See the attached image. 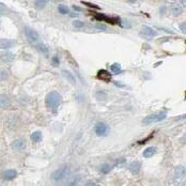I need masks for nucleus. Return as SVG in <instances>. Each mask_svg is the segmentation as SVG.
<instances>
[{
	"label": "nucleus",
	"mask_w": 186,
	"mask_h": 186,
	"mask_svg": "<svg viewBox=\"0 0 186 186\" xmlns=\"http://www.w3.org/2000/svg\"><path fill=\"white\" fill-rule=\"evenodd\" d=\"M62 73L64 74V76H65L66 78H69L70 80H71L72 82H73V84H75V77H74L73 75H72L71 73H70V72L65 71V70H63V71H62Z\"/></svg>",
	"instance_id": "26"
},
{
	"label": "nucleus",
	"mask_w": 186,
	"mask_h": 186,
	"mask_svg": "<svg viewBox=\"0 0 186 186\" xmlns=\"http://www.w3.org/2000/svg\"><path fill=\"white\" fill-rule=\"evenodd\" d=\"M110 70H111V72H113L115 74H120L121 72H122L120 64H118V63H113L112 65L110 66Z\"/></svg>",
	"instance_id": "21"
},
{
	"label": "nucleus",
	"mask_w": 186,
	"mask_h": 186,
	"mask_svg": "<svg viewBox=\"0 0 186 186\" xmlns=\"http://www.w3.org/2000/svg\"><path fill=\"white\" fill-rule=\"evenodd\" d=\"M131 186H137V185H135V184H133V185H131Z\"/></svg>",
	"instance_id": "36"
},
{
	"label": "nucleus",
	"mask_w": 186,
	"mask_h": 186,
	"mask_svg": "<svg viewBox=\"0 0 186 186\" xmlns=\"http://www.w3.org/2000/svg\"><path fill=\"white\" fill-rule=\"evenodd\" d=\"M85 186H99L95 182H92V181H89V182H87Z\"/></svg>",
	"instance_id": "31"
},
{
	"label": "nucleus",
	"mask_w": 186,
	"mask_h": 186,
	"mask_svg": "<svg viewBox=\"0 0 186 186\" xmlns=\"http://www.w3.org/2000/svg\"><path fill=\"white\" fill-rule=\"evenodd\" d=\"M37 48L40 51H43V53H47L48 51V49L46 48V46L43 45V44H39V45H37Z\"/></svg>",
	"instance_id": "28"
},
{
	"label": "nucleus",
	"mask_w": 186,
	"mask_h": 186,
	"mask_svg": "<svg viewBox=\"0 0 186 186\" xmlns=\"http://www.w3.org/2000/svg\"><path fill=\"white\" fill-rule=\"evenodd\" d=\"M140 169H141L140 162H133V163H131L130 166H128V170H130L133 174H138L139 172H140Z\"/></svg>",
	"instance_id": "12"
},
{
	"label": "nucleus",
	"mask_w": 186,
	"mask_h": 186,
	"mask_svg": "<svg viewBox=\"0 0 186 186\" xmlns=\"http://www.w3.org/2000/svg\"><path fill=\"white\" fill-rule=\"evenodd\" d=\"M110 170H111V167H110V165H108V164H104L101 166V171H102L103 173H108Z\"/></svg>",
	"instance_id": "25"
},
{
	"label": "nucleus",
	"mask_w": 186,
	"mask_h": 186,
	"mask_svg": "<svg viewBox=\"0 0 186 186\" xmlns=\"http://www.w3.org/2000/svg\"><path fill=\"white\" fill-rule=\"evenodd\" d=\"M2 11H6V7L2 3H0V12H2Z\"/></svg>",
	"instance_id": "34"
},
{
	"label": "nucleus",
	"mask_w": 186,
	"mask_h": 186,
	"mask_svg": "<svg viewBox=\"0 0 186 186\" xmlns=\"http://www.w3.org/2000/svg\"><path fill=\"white\" fill-rule=\"evenodd\" d=\"M180 29H181V31H182L183 33H185V34H186V22L181 23V24H180Z\"/></svg>",
	"instance_id": "29"
},
{
	"label": "nucleus",
	"mask_w": 186,
	"mask_h": 186,
	"mask_svg": "<svg viewBox=\"0 0 186 186\" xmlns=\"http://www.w3.org/2000/svg\"><path fill=\"white\" fill-rule=\"evenodd\" d=\"M181 4H183L184 7H186V0H182V1H181Z\"/></svg>",
	"instance_id": "35"
},
{
	"label": "nucleus",
	"mask_w": 186,
	"mask_h": 186,
	"mask_svg": "<svg viewBox=\"0 0 186 186\" xmlns=\"http://www.w3.org/2000/svg\"><path fill=\"white\" fill-rule=\"evenodd\" d=\"M95 18L96 19H100V20H107V22H110L111 24H116V19H112V18H109V17H106L104 15H96L95 16Z\"/></svg>",
	"instance_id": "24"
},
{
	"label": "nucleus",
	"mask_w": 186,
	"mask_h": 186,
	"mask_svg": "<svg viewBox=\"0 0 186 186\" xmlns=\"http://www.w3.org/2000/svg\"><path fill=\"white\" fill-rule=\"evenodd\" d=\"M9 78V72L6 69H0V81H4Z\"/></svg>",
	"instance_id": "19"
},
{
	"label": "nucleus",
	"mask_w": 186,
	"mask_h": 186,
	"mask_svg": "<svg viewBox=\"0 0 186 186\" xmlns=\"http://www.w3.org/2000/svg\"><path fill=\"white\" fill-rule=\"evenodd\" d=\"M69 173H70L69 167L66 166V165H63V166L59 167L58 169L53 172V174H51V179L54 181H56V182H58V181H61V180H63L64 178L68 177Z\"/></svg>",
	"instance_id": "3"
},
{
	"label": "nucleus",
	"mask_w": 186,
	"mask_h": 186,
	"mask_svg": "<svg viewBox=\"0 0 186 186\" xmlns=\"http://www.w3.org/2000/svg\"><path fill=\"white\" fill-rule=\"evenodd\" d=\"M156 151H157V149L155 148V147H149V148H147L143 151V156L146 157V158L152 157L155 153H156Z\"/></svg>",
	"instance_id": "16"
},
{
	"label": "nucleus",
	"mask_w": 186,
	"mask_h": 186,
	"mask_svg": "<svg viewBox=\"0 0 186 186\" xmlns=\"http://www.w3.org/2000/svg\"><path fill=\"white\" fill-rule=\"evenodd\" d=\"M166 11H167V8L165 7V6H163V7L161 8V9H159V12H161L162 15H164L165 13H166Z\"/></svg>",
	"instance_id": "32"
},
{
	"label": "nucleus",
	"mask_w": 186,
	"mask_h": 186,
	"mask_svg": "<svg viewBox=\"0 0 186 186\" xmlns=\"http://www.w3.org/2000/svg\"><path fill=\"white\" fill-rule=\"evenodd\" d=\"M165 118H166V112H156L144 118L142 120V123L144 125H149V124H152L155 122H159V121L164 120Z\"/></svg>",
	"instance_id": "4"
},
{
	"label": "nucleus",
	"mask_w": 186,
	"mask_h": 186,
	"mask_svg": "<svg viewBox=\"0 0 186 186\" xmlns=\"http://www.w3.org/2000/svg\"><path fill=\"white\" fill-rule=\"evenodd\" d=\"M13 45H14V43H13L12 41H10V40H4V39L0 40V48H1V49L11 48Z\"/></svg>",
	"instance_id": "17"
},
{
	"label": "nucleus",
	"mask_w": 186,
	"mask_h": 186,
	"mask_svg": "<svg viewBox=\"0 0 186 186\" xmlns=\"http://www.w3.org/2000/svg\"><path fill=\"white\" fill-rule=\"evenodd\" d=\"M58 11L61 13V14L65 15L69 13V8L66 6H64V4H59L58 6Z\"/></svg>",
	"instance_id": "22"
},
{
	"label": "nucleus",
	"mask_w": 186,
	"mask_h": 186,
	"mask_svg": "<svg viewBox=\"0 0 186 186\" xmlns=\"http://www.w3.org/2000/svg\"><path fill=\"white\" fill-rule=\"evenodd\" d=\"M171 11L174 16H179L183 13V7L180 3H173L171 6Z\"/></svg>",
	"instance_id": "14"
},
{
	"label": "nucleus",
	"mask_w": 186,
	"mask_h": 186,
	"mask_svg": "<svg viewBox=\"0 0 186 186\" xmlns=\"http://www.w3.org/2000/svg\"><path fill=\"white\" fill-rule=\"evenodd\" d=\"M73 26L75 28H82L85 26V24L82 22H80V20H74L73 22Z\"/></svg>",
	"instance_id": "27"
},
{
	"label": "nucleus",
	"mask_w": 186,
	"mask_h": 186,
	"mask_svg": "<svg viewBox=\"0 0 186 186\" xmlns=\"http://www.w3.org/2000/svg\"><path fill=\"white\" fill-rule=\"evenodd\" d=\"M30 138H31V140L33 141V142H39V141L42 139V133L41 132H33L32 134H31V136H30Z\"/></svg>",
	"instance_id": "18"
},
{
	"label": "nucleus",
	"mask_w": 186,
	"mask_h": 186,
	"mask_svg": "<svg viewBox=\"0 0 186 186\" xmlns=\"http://www.w3.org/2000/svg\"><path fill=\"white\" fill-rule=\"evenodd\" d=\"M95 97H96V100H99V101H105L107 99V94H106L104 91H97L95 93Z\"/></svg>",
	"instance_id": "20"
},
{
	"label": "nucleus",
	"mask_w": 186,
	"mask_h": 186,
	"mask_svg": "<svg viewBox=\"0 0 186 186\" xmlns=\"http://www.w3.org/2000/svg\"><path fill=\"white\" fill-rule=\"evenodd\" d=\"M140 34L142 35V37H144V38L151 39V38L155 37V35L157 34V32H156V31H155V30L153 29V28L148 27V26H143V27H142V29H141Z\"/></svg>",
	"instance_id": "7"
},
{
	"label": "nucleus",
	"mask_w": 186,
	"mask_h": 186,
	"mask_svg": "<svg viewBox=\"0 0 186 186\" xmlns=\"http://www.w3.org/2000/svg\"><path fill=\"white\" fill-rule=\"evenodd\" d=\"M9 105H10L9 97H8L7 95H3V94L0 95V108H2V109H6V108Z\"/></svg>",
	"instance_id": "15"
},
{
	"label": "nucleus",
	"mask_w": 186,
	"mask_h": 186,
	"mask_svg": "<svg viewBox=\"0 0 186 186\" xmlns=\"http://www.w3.org/2000/svg\"><path fill=\"white\" fill-rule=\"evenodd\" d=\"M173 177L175 185L184 184V182L186 181V167L183 165H179V166L175 167Z\"/></svg>",
	"instance_id": "2"
},
{
	"label": "nucleus",
	"mask_w": 186,
	"mask_h": 186,
	"mask_svg": "<svg viewBox=\"0 0 186 186\" xmlns=\"http://www.w3.org/2000/svg\"><path fill=\"white\" fill-rule=\"evenodd\" d=\"M11 147L13 150H16V151H24L26 149V141L23 139H16L11 143Z\"/></svg>",
	"instance_id": "8"
},
{
	"label": "nucleus",
	"mask_w": 186,
	"mask_h": 186,
	"mask_svg": "<svg viewBox=\"0 0 186 186\" xmlns=\"http://www.w3.org/2000/svg\"><path fill=\"white\" fill-rule=\"evenodd\" d=\"M94 132L97 136H106L109 133V126L104 122H99L94 125Z\"/></svg>",
	"instance_id": "5"
},
{
	"label": "nucleus",
	"mask_w": 186,
	"mask_h": 186,
	"mask_svg": "<svg viewBox=\"0 0 186 186\" xmlns=\"http://www.w3.org/2000/svg\"><path fill=\"white\" fill-rule=\"evenodd\" d=\"M0 59H1L3 62H11L14 60V55L11 53V51H4V53L1 54V56H0Z\"/></svg>",
	"instance_id": "13"
},
{
	"label": "nucleus",
	"mask_w": 186,
	"mask_h": 186,
	"mask_svg": "<svg viewBox=\"0 0 186 186\" xmlns=\"http://www.w3.org/2000/svg\"><path fill=\"white\" fill-rule=\"evenodd\" d=\"M84 4H88V6H89V7H91V8H95V9H99V7H97V6H95V4L88 3V2H84Z\"/></svg>",
	"instance_id": "33"
},
{
	"label": "nucleus",
	"mask_w": 186,
	"mask_h": 186,
	"mask_svg": "<svg viewBox=\"0 0 186 186\" xmlns=\"http://www.w3.org/2000/svg\"><path fill=\"white\" fill-rule=\"evenodd\" d=\"M95 27H96L97 29H101V30H106V26H105V25L96 24V25H95Z\"/></svg>",
	"instance_id": "30"
},
{
	"label": "nucleus",
	"mask_w": 186,
	"mask_h": 186,
	"mask_svg": "<svg viewBox=\"0 0 186 186\" xmlns=\"http://www.w3.org/2000/svg\"><path fill=\"white\" fill-rule=\"evenodd\" d=\"M61 102H62V96L56 91L48 93L47 96H46V99H45L46 106H47L48 108L58 107V106L61 104Z\"/></svg>",
	"instance_id": "1"
},
{
	"label": "nucleus",
	"mask_w": 186,
	"mask_h": 186,
	"mask_svg": "<svg viewBox=\"0 0 186 186\" xmlns=\"http://www.w3.org/2000/svg\"><path fill=\"white\" fill-rule=\"evenodd\" d=\"M80 180H81L80 175H71V177H69L66 179L64 184H65V186H76L80 182Z\"/></svg>",
	"instance_id": "9"
},
{
	"label": "nucleus",
	"mask_w": 186,
	"mask_h": 186,
	"mask_svg": "<svg viewBox=\"0 0 186 186\" xmlns=\"http://www.w3.org/2000/svg\"><path fill=\"white\" fill-rule=\"evenodd\" d=\"M34 6L37 9H44L46 6V1H44V0H37V1H34Z\"/></svg>",
	"instance_id": "23"
},
{
	"label": "nucleus",
	"mask_w": 186,
	"mask_h": 186,
	"mask_svg": "<svg viewBox=\"0 0 186 186\" xmlns=\"http://www.w3.org/2000/svg\"><path fill=\"white\" fill-rule=\"evenodd\" d=\"M24 32H25L27 39L29 41H31V42H35V41H38L39 38H40V37H39V33L37 32V31L31 29V28H29V27H25L24 28Z\"/></svg>",
	"instance_id": "6"
},
{
	"label": "nucleus",
	"mask_w": 186,
	"mask_h": 186,
	"mask_svg": "<svg viewBox=\"0 0 186 186\" xmlns=\"http://www.w3.org/2000/svg\"><path fill=\"white\" fill-rule=\"evenodd\" d=\"M17 175V172L16 170H13V169H9V170H6V171H3L1 173V177L3 180L6 181H10V180H13L15 177Z\"/></svg>",
	"instance_id": "10"
},
{
	"label": "nucleus",
	"mask_w": 186,
	"mask_h": 186,
	"mask_svg": "<svg viewBox=\"0 0 186 186\" xmlns=\"http://www.w3.org/2000/svg\"><path fill=\"white\" fill-rule=\"evenodd\" d=\"M97 77H99L101 80H103L105 82H109L111 80V74L108 71H106V70H101L99 72V74H97Z\"/></svg>",
	"instance_id": "11"
}]
</instances>
